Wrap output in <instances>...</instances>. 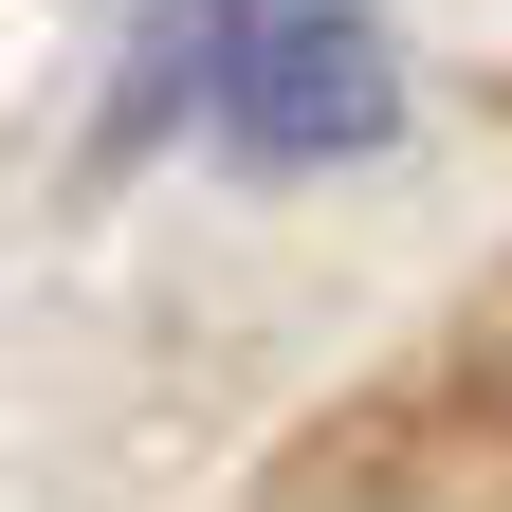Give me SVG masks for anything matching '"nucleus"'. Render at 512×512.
<instances>
[{
    "label": "nucleus",
    "instance_id": "nucleus-1",
    "mask_svg": "<svg viewBox=\"0 0 512 512\" xmlns=\"http://www.w3.org/2000/svg\"><path fill=\"white\" fill-rule=\"evenodd\" d=\"M183 92L256 165H348V147H384V19L366 0H202L183 19Z\"/></svg>",
    "mask_w": 512,
    "mask_h": 512
}]
</instances>
